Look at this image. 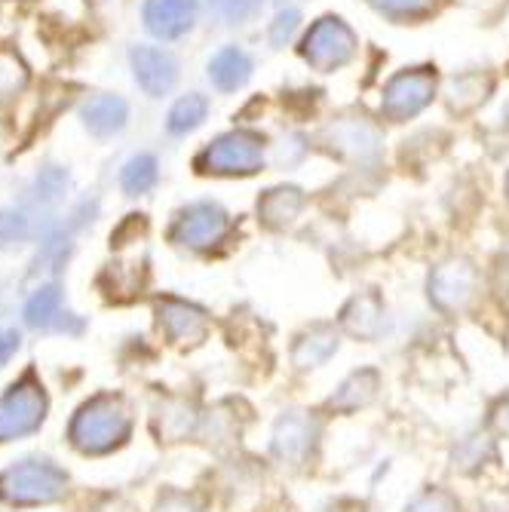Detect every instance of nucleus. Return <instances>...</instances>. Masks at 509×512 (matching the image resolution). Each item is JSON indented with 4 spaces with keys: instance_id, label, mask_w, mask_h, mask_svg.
Returning <instances> with one entry per match:
<instances>
[{
    "instance_id": "nucleus-7",
    "label": "nucleus",
    "mask_w": 509,
    "mask_h": 512,
    "mask_svg": "<svg viewBox=\"0 0 509 512\" xmlns=\"http://www.w3.org/2000/svg\"><path fill=\"white\" fill-rule=\"evenodd\" d=\"M479 273L467 258H451L430 273V301L442 313H460L476 301Z\"/></svg>"
},
{
    "instance_id": "nucleus-28",
    "label": "nucleus",
    "mask_w": 509,
    "mask_h": 512,
    "mask_svg": "<svg viewBox=\"0 0 509 512\" xmlns=\"http://www.w3.org/2000/svg\"><path fill=\"white\" fill-rule=\"evenodd\" d=\"M209 10H212L224 25H234V22H243L246 16H252L255 0H209Z\"/></svg>"
},
{
    "instance_id": "nucleus-10",
    "label": "nucleus",
    "mask_w": 509,
    "mask_h": 512,
    "mask_svg": "<svg viewBox=\"0 0 509 512\" xmlns=\"http://www.w3.org/2000/svg\"><path fill=\"white\" fill-rule=\"evenodd\" d=\"M132 74L151 99H160L178 80V62L160 46H132L129 53Z\"/></svg>"
},
{
    "instance_id": "nucleus-26",
    "label": "nucleus",
    "mask_w": 509,
    "mask_h": 512,
    "mask_svg": "<svg viewBox=\"0 0 509 512\" xmlns=\"http://www.w3.org/2000/svg\"><path fill=\"white\" fill-rule=\"evenodd\" d=\"M31 234V218L22 209H0V249H13Z\"/></svg>"
},
{
    "instance_id": "nucleus-16",
    "label": "nucleus",
    "mask_w": 509,
    "mask_h": 512,
    "mask_svg": "<svg viewBox=\"0 0 509 512\" xmlns=\"http://www.w3.org/2000/svg\"><path fill=\"white\" fill-rule=\"evenodd\" d=\"M252 77V59L240 50V46H224L218 50L209 62V80L221 89V92H237L240 86H246Z\"/></svg>"
},
{
    "instance_id": "nucleus-11",
    "label": "nucleus",
    "mask_w": 509,
    "mask_h": 512,
    "mask_svg": "<svg viewBox=\"0 0 509 512\" xmlns=\"http://www.w3.org/2000/svg\"><path fill=\"white\" fill-rule=\"evenodd\" d=\"M157 319L172 344H200L209 332L206 313L188 301H178V298H160Z\"/></svg>"
},
{
    "instance_id": "nucleus-5",
    "label": "nucleus",
    "mask_w": 509,
    "mask_h": 512,
    "mask_svg": "<svg viewBox=\"0 0 509 512\" xmlns=\"http://www.w3.org/2000/svg\"><path fill=\"white\" fill-rule=\"evenodd\" d=\"M227 230H230V218L218 203H191L188 209H181L175 215L169 237L184 249L206 252L227 237Z\"/></svg>"
},
{
    "instance_id": "nucleus-35",
    "label": "nucleus",
    "mask_w": 509,
    "mask_h": 512,
    "mask_svg": "<svg viewBox=\"0 0 509 512\" xmlns=\"http://www.w3.org/2000/svg\"><path fill=\"white\" fill-rule=\"evenodd\" d=\"M506 194H509V175H506Z\"/></svg>"
},
{
    "instance_id": "nucleus-38",
    "label": "nucleus",
    "mask_w": 509,
    "mask_h": 512,
    "mask_svg": "<svg viewBox=\"0 0 509 512\" xmlns=\"http://www.w3.org/2000/svg\"><path fill=\"white\" fill-rule=\"evenodd\" d=\"M102 512H117V509H102Z\"/></svg>"
},
{
    "instance_id": "nucleus-14",
    "label": "nucleus",
    "mask_w": 509,
    "mask_h": 512,
    "mask_svg": "<svg viewBox=\"0 0 509 512\" xmlns=\"http://www.w3.org/2000/svg\"><path fill=\"white\" fill-rule=\"evenodd\" d=\"M341 322H344V329L353 335V338H362V341H375L381 332H384V301L381 295L375 292H362L356 295L344 313H341Z\"/></svg>"
},
{
    "instance_id": "nucleus-15",
    "label": "nucleus",
    "mask_w": 509,
    "mask_h": 512,
    "mask_svg": "<svg viewBox=\"0 0 509 512\" xmlns=\"http://www.w3.org/2000/svg\"><path fill=\"white\" fill-rule=\"evenodd\" d=\"M80 120H83V126H86L92 135L108 138V135H117V132L126 126V120H129V105H126L120 96L102 92V96H92L89 102H83Z\"/></svg>"
},
{
    "instance_id": "nucleus-27",
    "label": "nucleus",
    "mask_w": 509,
    "mask_h": 512,
    "mask_svg": "<svg viewBox=\"0 0 509 512\" xmlns=\"http://www.w3.org/2000/svg\"><path fill=\"white\" fill-rule=\"evenodd\" d=\"M368 4L393 19H418L433 10L436 0H368Z\"/></svg>"
},
{
    "instance_id": "nucleus-22",
    "label": "nucleus",
    "mask_w": 509,
    "mask_h": 512,
    "mask_svg": "<svg viewBox=\"0 0 509 512\" xmlns=\"http://www.w3.org/2000/svg\"><path fill=\"white\" fill-rule=\"evenodd\" d=\"M160 178V166L154 154H135L132 160H126L123 172H120V184L129 197L148 194Z\"/></svg>"
},
{
    "instance_id": "nucleus-36",
    "label": "nucleus",
    "mask_w": 509,
    "mask_h": 512,
    "mask_svg": "<svg viewBox=\"0 0 509 512\" xmlns=\"http://www.w3.org/2000/svg\"><path fill=\"white\" fill-rule=\"evenodd\" d=\"M485 512H503V509H485Z\"/></svg>"
},
{
    "instance_id": "nucleus-29",
    "label": "nucleus",
    "mask_w": 509,
    "mask_h": 512,
    "mask_svg": "<svg viewBox=\"0 0 509 512\" xmlns=\"http://www.w3.org/2000/svg\"><path fill=\"white\" fill-rule=\"evenodd\" d=\"M405 512H454V500L445 491H427L414 500Z\"/></svg>"
},
{
    "instance_id": "nucleus-18",
    "label": "nucleus",
    "mask_w": 509,
    "mask_h": 512,
    "mask_svg": "<svg viewBox=\"0 0 509 512\" xmlns=\"http://www.w3.org/2000/svg\"><path fill=\"white\" fill-rule=\"evenodd\" d=\"M301 206H304V197L298 188H273L258 200V218L270 230H283L286 224L295 221Z\"/></svg>"
},
{
    "instance_id": "nucleus-4",
    "label": "nucleus",
    "mask_w": 509,
    "mask_h": 512,
    "mask_svg": "<svg viewBox=\"0 0 509 512\" xmlns=\"http://www.w3.org/2000/svg\"><path fill=\"white\" fill-rule=\"evenodd\" d=\"M304 59L316 68V71H335L344 68L353 53H356V34L350 31V25L338 16H326L319 19L301 46Z\"/></svg>"
},
{
    "instance_id": "nucleus-23",
    "label": "nucleus",
    "mask_w": 509,
    "mask_h": 512,
    "mask_svg": "<svg viewBox=\"0 0 509 512\" xmlns=\"http://www.w3.org/2000/svg\"><path fill=\"white\" fill-rule=\"evenodd\" d=\"M206 114H209V102L200 96V92H188V96H181L172 105V111L166 117V129L172 135H188L206 120Z\"/></svg>"
},
{
    "instance_id": "nucleus-1",
    "label": "nucleus",
    "mask_w": 509,
    "mask_h": 512,
    "mask_svg": "<svg viewBox=\"0 0 509 512\" xmlns=\"http://www.w3.org/2000/svg\"><path fill=\"white\" fill-rule=\"evenodd\" d=\"M129 430H132V421H129L123 399L96 396L74 414L68 436L74 448H80L83 454H108L126 442Z\"/></svg>"
},
{
    "instance_id": "nucleus-21",
    "label": "nucleus",
    "mask_w": 509,
    "mask_h": 512,
    "mask_svg": "<svg viewBox=\"0 0 509 512\" xmlns=\"http://www.w3.org/2000/svg\"><path fill=\"white\" fill-rule=\"evenodd\" d=\"M375 390H378V371H356V375H350L341 384V390L329 399V405L332 408L338 405L341 411H356L359 405L372 402Z\"/></svg>"
},
{
    "instance_id": "nucleus-31",
    "label": "nucleus",
    "mask_w": 509,
    "mask_h": 512,
    "mask_svg": "<svg viewBox=\"0 0 509 512\" xmlns=\"http://www.w3.org/2000/svg\"><path fill=\"white\" fill-rule=\"evenodd\" d=\"M494 295L509 304V258H500L494 267Z\"/></svg>"
},
{
    "instance_id": "nucleus-2",
    "label": "nucleus",
    "mask_w": 509,
    "mask_h": 512,
    "mask_svg": "<svg viewBox=\"0 0 509 512\" xmlns=\"http://www.w3.org/2000/svg\"><path fill=\"white\" fill-rule=\"evenodd\" d=\"M68 476L46 460H25L16 463L7 473H0V497L16 506H37L53 503L65 494Z\"/></svg>"
},
{
    "instance_id": "nucleus-34",
    "label": "nucleus",
    "mask_w": 509,
    "mask_h": 512,
    "mask_svg": "<svg viewBox=\"0 0 509 512\" xmlns=\"http://www.w3.org/2000/svg\"><path fill=\"white\" fill-rule=\"evenodd\" d=\"M157 512H194V509H191V503L184 500V497H166Z\"/></svg>"
},
{
    "instance_id": "nucleus-33",
    "label": "nucleus",
    "mask_w": 509,
    "mask_h": 512,
    "mask_svg": "<svg viewBox=\"0 0 509 512\" xmlns=\"http://www.w3.org/2000/svg\"><path fill=\"white\" fill-rule=\"evenodd\" d=\"M491 424L497 427V433H500V436H509V399H503V402H500V408H497V411H491Z\"/></svg>"
},
{
    "instance_id": "nucleus-17",
    "label": "nucleus",
    "mask_w": 509,
    "mask_h": 512,
    "mask_svg": "<svg viewBox=\"0 0 509 512\" xmlns=\"http://www.w3.org/2000/svg\"><path fill=\"white\" fill-rule=\"evenodd\" d=\"M332 353H338V332L332 325H313L310 332L295 338L292 347V362L295 368H319Z\"/></svg>"
},
{
    "instance_id": "nucleus-13",
    "label": "nucleus",
    "mask_w": 509,
    "mask_h": 512,
    "mask_svg": "<svg viewBox=\"0 0 509 512\" xmlns=\"http://www.w3.org/2000/svg\"><path fill=\"white\" fill-rule=\"evenodd\" d=\"M145 28L160 40H175L188 34L197 22V0H145Z\"/></svg>"
},
{
    "instance_id": "nucleus-19",
    "label": "nucleus",
    "mask_w": 509,
    "mask_h": 512,
    "mask_svg": "<svg viewBox=\"0 0 509 512\" xmlns=\"http://www.w3.org/2000/svg\"><path fill=\"white\" fill-rule=\"evenodd\" d=\"M31 83V68L19 56V50L0 43V105H13L25 96Z\"/></svg>"
},
{
    "instance_id": "nucleus-37",
    "label": "nucleus",
    "mask_w": 509,
    "mask_h": 512,
    "mask_svg": "<svg viewBox=\"0 0 509 512\" xmlns=\"http://www.w3.org/2000/svg\"><path fill=\"white\" fill-rule=\"evenodd\" d=\"M4 4H16V0H4Z\"/></svg>"
},
{
    "instance_id": "nucleus-20",
    "label": "nucleus",
    "mask_w": 509,
    "mask_h": 512,
    "mask_svg": "<svg viewBox=\"0 0 509 512\" xmlns=\"http://www.w3.org/2000/svg\"><path fill=\"white\" fill-rule=\"evenodd\" d=\"M488 92H491L488 74H460L448 86V105L451 111H473L488 99Z\"/></svg>"
},
{
    "instance_id": "nucleus-9",
    "label": "nucleus",
    "mask_w": 509,
    "mask_h": 512,
    "mask_svg": "<svg viewBox=\"0 0 509 512\" xmlns=\"http://www.w3.org/2000/svg\"><path fill=\"white\" fill-rule=\"evenodd\" d=\"M326 138L335 154H341L353 163H375L381 154V132L365 120L344 117L326 129Z\"/></svg>"
},
{
    "instance_id": "nucleus-30",
    "label": "nucleus",
    "mask_w": 509,
    "mask_h": 512,
    "mask_svg": "<svg viewBox=\"0 0 509 512\" xmlns=\"http://www.w3.org/2000/svg\"><path fill=\"white\" fill-rule=\"evenodd\" d=\"M298 22H301V16H298L295 10L280 13V16H276V22H273V28H270V40H273L276 46L289 43L292 34H295V28H298Z\"/></svg>"
},
{
    "instance_id": "nucleus-24",
    "label": "nucleus",
    "mask_w": 509,
    "mask_h": 512,
    "mask_svg": "<svg viewBox=\"0 0 509 512\" xmlns=\"http://www.w3.org/2000/svg\"><path fill=\"white\" fill-rule=\"evenodd\" d=\"M56 316H62V292H59V286H43L28 298L25 322L31 325V329H46V325L56 322Z\"/></svg>"
},
{
    "instance_id": "nucleus-25",
    "label": "nucleus",
    "mask_w": 509,
    "mask_h": 512,
    "mask_svg": "<svg viewBox=\"0 0 509 512\" xmlns=\"http://www.w3.org/2000/svg\"><path fill=\"white\" fill-rule=\"evenodd\" d=\"M68 184H71V178H68V172L62 166H46L31 181V200L37 206H56V203L65 200Z\"/></svg>"
},
{
    "instance_id": "nucleus-6",
    "label": "nucleus",
    "mask_w": 509,
    "mask_h": 512,
    "mask_svg": "<svg viewBox=\"0 0 509 512\" xmlns=\"http://www.w3.org/2000/svg\"><path fill=\"white\" fill-rule=\"evenodd\" d=\"M46 417V396L34 381L13 384L0 399V442L34 433Z\"/></svg>"
},
{
    "instance_id": "nucleus-32",
    "label": "nucleus",
    "mask_w": 509,
    "mask_h": 512,
    "mask_svg": "<svg viewBox=\"0 0 509 512\" xmlns=\"http://www.w3.org/2000/svg\"><path fill=\"white\" fill-rule=\"evenodd\" d=\"M16 350H19V332H13V329L0 332V365H4Z\"/></svg>"
},
{
    "instance_id": "nucleus-12",
    "label": "nucleus",
    "mask_w": 509,
    "mask_h": 512,
    "mask_svg": "<svg viewBox=\"0 0 509 512\" xmlns=\"http://www.w3.org/2000/svg\"><path fill=\"white\" fill-rule=\"evenodd\" d=\"M313 448H316V427H313V417L307 411H289L276 421L273 454L283 463L289 460L292 467H298L301 460L310 457Z\"/></svg>"
},
{
    "instance_id": "nucleus-8",
    "label": "nucleus",
    "mask_w": 509,
    "mask_h": 512,
    "mask_svg": "<svg viewBox=\"0 0 509 512\" xmlns=\"http://www.w3.org/2000/svg\"><path fill=\"white\" fill-rule=\"evenodd\" d=\"M436 92V74L430 68H411V71H399L381 99V111L390 120H408L418 111H424Z\"/></svg>"
},
{
    "instance_id": "nucleus-3",
    "label": "nucleus",
    "mask_w": 509,
    "mask_h": 512,
    "mask_svg": "<svg viewBox=\"0 0 509 512\" xmlns=\"http://www.w3.org/2000/svg\"><path fill=\"white\" fill-rule=\"evenodd\" d=\"M264 166V138L249 129L218 135L197 157V169L206 175H252Z\"/></svg>"
}]
</instances>
